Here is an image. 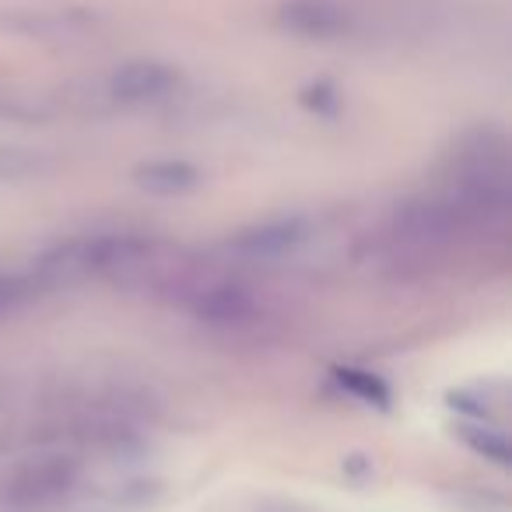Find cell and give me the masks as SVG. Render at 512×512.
Wrapping results in <instances>:
<instances>
[{"label": "cell", "mask_w": 512, "mask_h": 512, "mask_svg": "<svg viewBox=\"0 0 512 512\" xmlns=\"http://www.w3.org/2000/svg\"><path fill=\"white\" fill-rule=\"evenodd\" d=\"M390 232L400 246L414 249V253H435V249L456 242V235L467 232V228H463V218L453 207V200L442 193V197L407 200L404 207H397Z\"/></svg>", "instance_id": "1"}, {"label": "cell", "mask_w": 512, "mask_h": 512, "mask_svg": "<svg viewBox=\"0 0 512 512\" xmlns=\"http://www.w3.org/2000/svg\"><path fill=\"white\" fill-rule=\"evenodd\" d=\"M78 474V460H71V456H36L8 477L4 502L15 509H50L78 488Z\"/></svg>", "instance_id": "2"}, {"label": "cell", "mask_w": 512, "mask_h": 512, "mask_svg": "<svg viewBox=\"0 0 512 512\" xmlns=\"http://www.w3.org/2000/svg\"><path fill=\"white\" fill-rule=\"evenodd\" d=\"M172 88H176V74L165 64H155V60L123 64L109 78V95L116 102H123V106H148V102L165 99Z\"/></svg>", "instance_id": "3"}, {"label": "cell", "mask_w": 512, "mask_h": 512, "mask_svg": "<svg viewBox=\"0 0 512 512\" xmlns=\"http://www.w3.org/2000/svg\"><path fill=\"white\" fill-rule=\"evenodd\" d=\"M102 249H106V235H88V239H71L64 246H57L50 256H43V278L50 285L60 281H81L88 274H99L102 267Z\"/></svg>", "instance_id": "4"}, {"label": "cell", "mask_w": 512, "mask_h": 512, "mask_svg": "<svg viewBox=\"0 0 512 512\" xmlns=\"http://www.w3.org/2000/svg\"><path fill=\"white\" fill-rule=\"evenodd\" d=\"M302 239H306V221L281 218V221H267V225L235 235L232 249L242 256H249V260H278V256L292 253Z\"/></svg>", "instance_id": "5"}, {"label": "cell", "mask_w": 512, "mask_h": 512, "mask_svg": "<svg viewBox=\"0 0 512 512\" xmlns=\"http://www.w3.org/2000/svg\"><path fill=\"white\" fill-rule=\"evenodd\" d=\"M197 313L204 316L207 323L232 327V323H242V320H249V316H253V299H249L242 288L211 285V288H204V292H200Z\"/></svg>", "instance_id": "6"}, {"label": "cell", "mask_w": 512, "mask_h": 512, "mask_svg": "<svg viewBox=\"0 0 512 512\" xmlns=\"http://www.w3.org/2000/svg\"><path fill=\"white\" fill-rule=\"evenodd\" d=\"M200 183V172L186 162H148L137 169V186L158 197H179Z\"/></svg>", "instance_id": "7"}, {"label": "cell", "mask_w": 512, "mask_h": 512, "mask_svg": "<svg viewBox=\"0 0 512 512\" xmlns=\"http://www.w3.org/2000/svg\"><path fill=\"white\" fill-rule=\"evenodd\" d=\"M337 383H341L344 390L355 393V397L369 400V404H386V400H390V390H386V386L379 383L376 376H369V372L341 369V372H337Z\"/></svg>", "instance_id": "8"}, {"label": "cell", "mask_w": 512, "mask_h": 512, "mask_svg": "<svg viewBox=\"0 0 512 512\" xmlns=\"http://www.w3.org/2000/svg\"><path fill=\"white\" fill-rule=\"evenodd\" d=\"M29 299H32V285H29V281L15 278V274H0V316L22 309Z\"/></svg>", "instance_id": "9"}]
</instances>
